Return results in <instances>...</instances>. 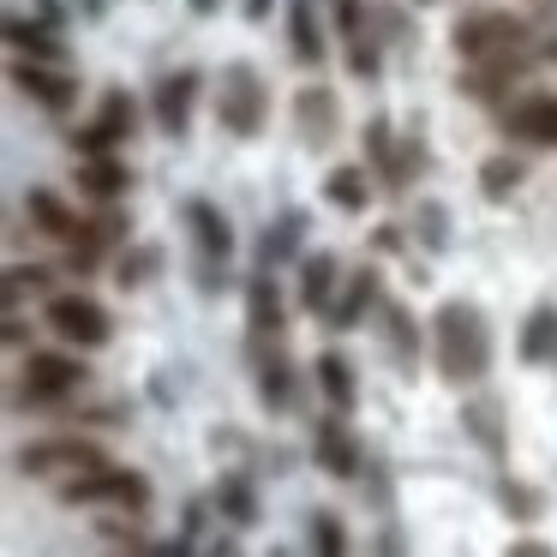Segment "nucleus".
Here are the masks:
<instances>
[{"mask_svg":"<svg viewBox=\"0 0 557 557\" xmlns=\"http://www.w3.org/2000/svg\"><path fill=\"white\" fill-rule=\"evenodd\" d=\"M432 360L444 384L473 389L492 372V318L473 300H444L432 312Z\"/></svg>","mask_w":557,"mask_h":557,"instance_id":"obj_1","label":"nucleus"},{"mask_svg":"<svg viewBox=\"0 0 557 557\" xmlns=\"http://www.w3.org/2000/svg\"><path fill=\"white\" fill-rule=\"evenodd\" d=\"M216 126L240 145H252L270 126V85L252 61H228L216 78Z\"/></svg>","mask_w":557,"mask_h":557,"instance_id":"obj_2","label":"nucleus"},{"mask_svg":"<svg viewBox=\"0 0 557 557\" xmlns=\"http://www.w3.org/2000/svg\"><path fill=\"white\" fill-rule=\"evenodd\" d=\"M54 492H61V504H73V509H133V516L150 509V480L138 468H114V461L73 473V480H61Z\"/></svg>","mask_w":557,"mask_h":557,"instance_id":"obj_3","label":"nucleus"},{"mask_svg":"<svg viewBox=\"0 0 557 557\" xmlns=\"http://www.w3.org/2000/svg\"><path fill=\"white\" fill-rule=\"evenodd\" d=\"M85 384H90V372L78 354H30L13 384V408H37V413L66 408L73 396H85Z\"/></svg>","mask_w":557,"mask_h":557,"instance_id":"obj_4","label":"nucleus"},{"mask_svg":"<svg viewBox=\"0 0 557 557\" xmlns=\"http://www.w3.org/2000/svg\"><path fill=\"white\" fill-rule=\"evenodd\" d=\"M533 66H545V61H540V42H516V49L485 54V61H461L456 90H461L468 102H485V109H504V102H509V90H521V78H528Z\"/></svg>","mask_w":557,"mask_h":557,"instance_id":"obj_5","label":"nucleus"},{"mask_svg":"<svg viewBox=\"0 0 557 557\" xmlns=\"http://www.w3.org/2000/svg\"><path fill=\"white\" fill-rule=\"evenodd\" d=\"M109 461V449L97 444V437H78V432H54V437H37V444H25L13 456V468L25 473V480H73V473L85 468H102Z\"/></svg>","mask_w":557,"mask_h":557,"instance_id":"obj_6","label":"nucleus"},{"mask_svg":"<svg viewBox=\"0 0 557 557\" xmlns=\"http://www.w3.org/2000/svg\"><path fill=\"white\" fill-rule=\"evenodd\" d=\"M42 324L66 342V348H109L114 342V318L97 294L85 288H66V294H49L42 300Z\"/></svg>","mask_w":557,"mask_h":557,"instance_id":"obj_7","label":"nucleus"},{"mask_svg":"<svg viewBox=\"0 0 557 557\" xmlns=\"http://www.w3.org/2000/svg\"><path fill=\"white\" fill-rule=\"evenodd\" d=\"M449 42H456L461 61H485V54H504L516 42H528V25L504 7H468V13L449 25Z\"/></svg>","mask_w":557,"mask_h":557,"instance_id":"obj_8","label":"nucleus"},{"mask_svg":"<svg viewBox=\"0 0 557 557\" xmlns=\"http://www.w3.org/2000/svg\"><path fill=\"white\" fill-rule=\"evenodd\" d=\"M7 78H13L18 97L37 102L54 121H66V114L78 109V78H73V66H61V61H30V54H18V61L7 66Z\"/></svg>","mask_w":557,"mask_h":557,"instance_id":"obj_9","label":"nucleus"},{"mask_svg":"<svg viewBox=\"0 0 557 557\" xmlns=\"http://www.w3.org/2000/svg\"><path fill=\"white\" fill-rule=\"evenodd\" d=\"M133 133H138V102H133V90H102L97 121L73 126V133H66V145H73V157H102V150H121Z\"/></svg>","mask_w":557,"mask_h":557,"instance_id":"obj_10","label":"nucleus"},{"mask_svg":"<svg viewBox=\"0 0 557 557\" xmlns=\"http://www.w3.org/2000/svg\"><path fill=\"white\" fill-rule=\"evenodd\" d=\"M312 461H318V473H330V480H360L366 473V444L354 437V425H348L342 408H324L312 420Z\"/></svg>","mask_w":557,"mask_h":557,"instance_id":"obj_11","label":"nucleus"},{"mask_svg":"<svg viewBox=\"0 0 557 557\" xmlns=\"http://www.w3.org/2000/svg\"><path fill=\"white\" fill-rule=\"evenodd\" d=\"M198 90H205V73H198V66H174V73L157 78V90H150V121H157L162 138H186V133H193Z\"/></svg>","mask_w":557,"mask_h":557,"instance_id":"obj_12","label":"nucleus"},{"mask_svg":"<svg viewBox=\"0 0 557 557\" xmlns=\"http://www.w3.org/2000/svg\"><path fill=\"white\" fill-rule=\"evenodd\" d=\"M246 354H252V377H258V401H264L270 413H288L294 396H300V372H294V354H288V336L282 342H246Z\"/></svg>","mask_w":557,"mask_h":557,"instance_id":"obj_13","label":"nucleus"},{"mask_svg":"<svg viewBox=\"0 0 557 557\" xmlns=\"http://www.w3.org/2000/svg\"><path fill=\"white\" fill-rule=\"evenodd\" d=\"M294 138H300L306 150H330L342 138V97L324 78L294 90Z\"/></svg>","mask_w":557,"mask_h":557,"instance_id":"obj_14","label":"nucleus"},{"mask_svg":"<svg viewBox=\"0 0 557 557\" xmlns=\"http://www.w3.org/2000/svg\"><path fill=\"white\" fill-rule=\"evenodd\" d=\"M504 138L521 150H557V97L552 90H528V97L504 102Z\"/></svg>","mask_w":557,"mask_h":557,"instance_id":"obj_15","label":"nucleus"},{"mask_svg":"<svg viewBox=\"0 0 557 557\" xmlns=\"http://www.w3.org/2000/svg\"><path fill=\"white\" fill-rule=\"evenodd\" d=\"M377 342H384L389 366H396L401 377H413V372H420L425 324L413 318V306H401V300H389V294H384V306H377Z\"/></svg>","mask_w":557,"mask_h":557,"instance_id":"obj_16","label":"nucleus"},{"mask_svg":"<svg viewBox=\"0 0 557 557\" xmlns=\"http://www.w3.org/2000/svg\"><path fill=\"white\" fill-rule=\"evenodd\" d=\"M288 336V300H282L276 270L246 276V342H282Z\"/></svg>","mask_w":557,"mask_h":557,"instance_id":"obj_17","label":"nucleus"},{"mask_svg":"<svg viewBox=\"0 0 557 557\" xmlns=\"http://www.w3.org/2000/svg\"><path fill=\"white\" fill-rule=\"evenodd\" d=\"M377 306H384V270L377 264H360V270H348L342 276V288H336V306H330V330H360L366 318H377Z\"/></svg>","mask_w":557,"mask_h":557,"instance_id":"obj_18","label":"nucleus"},{"mask_svg":"<svg viewBox=\"0 0 557 557\" xmlns=\"http://www.w3.org/2000/svg\"><path fill=\"white\" fill-rule=\"evenodd\" d=\"M461 432L480 444V456L492 468H509V420H504V401L497 396H468L461 401Z\"/></svg>","mask_w":557,"mask_h":557,"instance_id":"obj_19","label":"nucleus"},{"mask_svg":"<svg viewBox=\"0 0 557 557\" xmlns=\"http://www.w3.org/2000/svg\"><path fill=\"white\" fill-rule=\"evenodd\" d=\"M181 222H186V234H193V258H234V222H228L222 205H210V198H186Z\"/></svg>","mask_w":557,"mask_h":557,"instance_id":"obj_20","label":"nucleus"},{"mask_svg":"<svg viewBox=\"0 0 557 557\" xmlns=\"http://www.w3.org/2000/svg\"><path fill=\"white\" fill-rule=\"evenodd\" d=\"M336 288H342V264L336 252H300V288H294V300H300V312L324 318L330 306H336Z\"/></svg>","mask_w":557,"mask_h":557,"instance_id":"obj_21","label":"nucleus"},{"mask_svg":"<svg viewBox=\"0 0 557 557\" xmlns=\"http://www.w3.org/2000/svg\"><path fill=\"white\" fill-rule=\"evenodd\" d=\"M78 193L90 205H121L133 193V169L121 162V150H102V157H78Z\"/></svg>","mask_w":557,"mask_h":557,"instance_id":"obj_22","label":"nucleus"},{"mask_svg":"<svg viewBox=\"0 0 557 557\" xmlns=\"http://www.w3.org/2000/svg\"><path fill=\"white\" fill-rule=\"evenodd\" d=\"M372 193H384V186H377V174L366 169V162H336V169L324 174V198H330V210H342V216H366Z\"/></svg>","mask_w":557,"mask_h":557,"instance_id":"obj_23","label":"nucleus"},{"mask_svg":"<svg viewBox=\"0 0 557 557\" xmlns=\"http://www.w3.org/2000/svg\"><path fill=\"white\" fill-rule=\"evenodd\" d=\"M210 504L228 528H258V485L246 468H222L216 485H210Z\"/></svg>","mask_w":557,"mask_h":557,"instance_id":"obj_24","label":"nucleus"},{"mask_svg":"<svg viewBox=\"0 0 557 557\" xmlns=\"http://www.w3.org/2000/svg\"><path fill=\"white\" fill-rule=\"evenodd\" d=\"M288 54H294V66H306V73L324 66L330 42H324V25H318V0H288Z\"/></svg>","mask_w":557,"mask_h":557,"instance_id":"obj_25","label":"nucleus"},{"mask_svg":"<svg viewBox=\"0 0 557 557\" xmlns=\"http://www.w3.org/2000/svg\"><path fill=\"white\" fill-rule=\"evenodd\" d=\"M516 360L521 366H557V300H540L516 330Z\"/></svg>","mask_w":557,"mask_h":557,"instance_id":"obj_26","label":"nucleus"},{"mask_svg":"<svg viewBox=\"0 0 557 557\" xmlns=\"http://www.w3.org/2000/svg\"><path fill=\"white\" fill-rule=\"evenodd\" d=\"M312 377H318V396H324L330 408H342V413L360 408V372H354V360H348L342 348H324V354H318Z\"/></svg>","mask_w":557,"mask_h":557,"instance_id":"obj_27","label":"nucleus"},{"mask_svg":"<svg viewBox=\"0 0 557 557\" xmlns=\"http://www.w3.org/2000/svg\"><path fill=\"white\" fill-rule=\"evenodd\" d=\"M0 30H7V42H13V54H30V61H73V54H66V30H54V25H42V18L37 13H13V18H7V25H0Z\"/></svg>","mask_w":557,"mask_h":557,"instance_id":"obj_28","label":"nucleus"},{"mask_svg":"<svg viewBox=\"0 0 557 557\" xmlns=\"http://www.w3.org/2000/svg\"><path fill=\"white\" fill-rule=\"evenodd\" d=\"M306 210H288V216L264 222V234H258V270H282V264H300L306 252Z\"/></svg>","mask_w":557,"mask_h":557,"instance_id":"obj_29","label":"nucleus"},{"mask_svg":"<svg viewBox=\"0 0 557 557\" xmlns=\"http://www.w3.org/2000/svg\"><path fill=\"white\" fill-rule=\"evenodd\" d=\"M473 181H480L485 205H509V198L521 193V181H528V157H521V150H492Z\"/></svg>","mask_w":557,"mask_h":557,"instance_id":"obj_30","label":"nucleus"},{"mask_svg":"<svg viewBox=\"0 0 557 557\" xmlns=\"http://www.w3.org/2000/svg\"><path fill=\"white\" fill-rule=\"evenodd\" d=\"M162 264H169V252H162V246H150V240H126L121 252H114V288H121V294L150 288V282L162 276Z\"/></svg>","mask_w":557,"mask_h":557,"instance_id":"obj_31","label":"nucleus"},{"mask_svg":"<svg viewBox=\"0 0 557 557\" xmlns=\"http://www.w3.org/2000/svg\"><path fill=\"white\" fill-rule=\"evenodd\" d=\"M360 145H366V169L377 174V186H396V157H401V138H396V126H389V114H372L366 121V133H360Z\"/></svg>","mask_w":557,"mask_h":557,"instance_id":"obj_32","label":"nucleus"},{"mask_svg":"<svg viewBox=\"0 0 557 557\" xmlns=\"http://www.w3.org/2000/svg\"><path fill=\"white\" fill-rule=\"evenodd\" d=\"M492 492H497V509H504L509 521H540L545 516V492H540V485H528V480H516L509 468H497Z\"/></svg>","mask_w":557,"mask_h":557,"instance_id":"obj_33","label":"nucleus"},{"mask_svg":"<svg viewBox=\"0 0 557 557\" xmlns=\"http://www.w3.org/2000/svg\"><path fill=\"white\" fill-rule=\"evenodd\" d=\"M366 25H372L377 42H384V49H396V54H413V49H420V30H413V18L401 13L396 0H372V18H366Z\"/></svg>","mask_w":557,"mask_h":557,"instance_id":"obj_34","label":"nucleus"},{"mask_svg":"<svg viewBox=\"0 0 557 557\" xmlns=\"http://www.w3.org/2000/svg\"><path fill=\"white\" fill-rule=\"evenodd\" d=\"M413 240H420L432 258L456 246V228H449V210L437 205V198H413Z\"/></svg>","mask_w":557,"mask_h":557,"instance_id":"obj_35","label":"nucleus"},{"mask_svg":"<svg viewBox=\"0 0 557 557\" xmlns=\"http://www.w3.org/2000/svg\"><path fill=\"white\" fill-rule=\"evenodd\" d=\"M342 61H348V73L354 78H384V42H377V30L366 25V30H354V37H342Z\"/></svg>","mask_w":557,"mask_h":557,"instance_id":"obj_36","label":"nucleus"},{"mask_svg":"<svg viewBox=\"0 0 557 557\" xmlns=\"http://www.w3.org/2000/svg\"><path fill=\"white\" fill-rule=\"evenodd\" d=\"M49 282H54L49 264H7V276H0V300H7V312H18L30 294H49Z\"/></svg>","mask_w":557,"mask_h":557,"instance_id":"obj_37","label":"nucleus"},{"mask_svg":"<svg viewBox=\"0 0 557 557\" xmlns=\"http://www.w3.org/2000/svg\"><path fill=\"white\" fill-rule=\"evenodd\" d=\"M306 545H312V557H342L348 552V521L336 509H312L306 516Z\"/></svg>","mask_w":557,"mask_h":557,"instance_id":"obj_38","label":"nucleus"},{"mask_svg":"<svg viewBox=\"0 0 557 557\" xmlns=\"http://www.w3.org/2000/svg\"><path fill=\"white\" fill-rule=\"evenodd\" d=\"M216 504H210V497H193V504H186V516H181V533H174V540H162V557H174V552H193L198 540H205L210 528H216Z\"/></svg>","mask_w":557,"mask_h":557,"instance_id":"obj_39","label":"nucleus"},{"mask_svg":"<svg viewBox=\"0 0 557 557\" xmlns=\"http://www.w3.org/2000/svg\"><path fill=\"white\" fill-rule=\"evenodd\" d=\"M372 252H384V258H413V252H408V228H401V222H377V228H372Z\"/></svg>","mask_w":557,"mask_h":557,"instance_id":"obj_40","label":"nucleus"},{"mask_svg":"<svg viewBox=\"0 0 557 557\" xmlns=\"http://www.w3.org/2000/svg\"><path fill=\"white\" fill-rule=\"evenodd\" d=\"M330 7H336V37H354V30H366V18H372L366 0H330Z\"/></svg>","mask_w":557,"mask_h":557,"instance_id":"obj_41","label":"nucleus"},{"mask_svg":"<svg viewBox=\"0 0 557 557\" xmlns=\"http://www.w3.org/2000/svg\"><path fill=\"white\" fill-rule=\"evenodd\" d=\"M0 342H7V348H25V342H30L25 312H7V324H0Z\"/></svg>","mask_w":557,"mask_h":557,"instance_id":"obj_42","label":"nucleus"},{"mask_svg":"<svg viewBox=\"0 0 557 557\" xmlns=\"http://www.w3.org/2000/svg\"><path fill=\"white\" fill-rule=\"evenodd\" d=\"M30 13H37L42 25H54V30H66V18H73V13L61 7V0H30Z\"/></svg>","mask_w":557,"mask_h":557,"instance_id":"obj_43","label":"nucleus"},{"mask_svg":"<svg viewBox=\"0 0 557 557\" xmlns=\"http://www.w3.org/2000/svg\"><path fill=\"white\" fill-rule=\"evenodd\" d=\"M509 557H552L545 540H509Z\"/></svg>","mask_w":557,"mask_h":557,"instance_id":"obj_44","label":"nucleus"},{"mask_svg":"<svg viewBox=\"0 0 557 557\" xmlns=\"http://www.w3.org/2000/svg\"><path fill=\"white\" fill-rule=\"evenodd\" d=\"M73 13H85L97 25V18H109V0H73Z\"/></svg>","mask_w":557,"mask_h":557,"instance_id":"obj_45","label":"nucleus"},{"mask_svg":"<svg viewBox=\"0 0 557 557\" xmlns=\"http://www.w3.org/2000/svg\"><path fill=\"white\" fill-rule=\"evenodd\" d=\"M270 7H276V0H246V7H240V13H246V25H264V18H270Z\"/></svg>","mask_w":557,"mask_h":557,"instance_id":"obj_46","label":"nucleus"},{"mask_svg":"<svg viewBox=\"0 0 557 557\" xmlns=\"http://www.w3.org/2000/svg\"><path fill=\"white\" fill-rule=\"evenodd\" d=\"M401 545H408V540H401V528H389V521H384V533H377V552H401Z\"/></svg>","mask_w":557,"mask_h":557,"instance_id":"obj_47","label":"nucleus"},{"mask_svg":"<svg viewBox=\"0 0 557 557\" xmlns=\"http://www.w3.org/2000/svg\"><path fill=\"white\" fill-rule=\"evenodd\" d=\"M186 7H193L198 18H210V13H222V0H186Z\"/></svg>","mask_w":557,"mask_h":557,"instance_id":"obj_48","label":"nucleus"},{"mask_svg":"<svg viewBox=\"0 0 557 557\" xmlns=\"http://www.w3.org/2000/svg\"><path fill=\"white\" fill-rule=\"evenodd\" d=\"M540 61H545V66H557V30H552V37L540 42Z\"/></svg>","mask_w":557,"mask_h":557,"instance_id":"obj_49","label":"nucleus"},{"mask_svg":"<svg viewBox=\"0 0 557 557\" xmlns=\"http://www.w3.org/2000/svg\"><path fill=\"white\" fill-rule=\"evenodd\" d=\"M413 7H432V0H413Z\"/></svg>","mask_w":557,"mask_h":557,"instance_id":"obj_50","label":"nucleus"}]
</instances>
